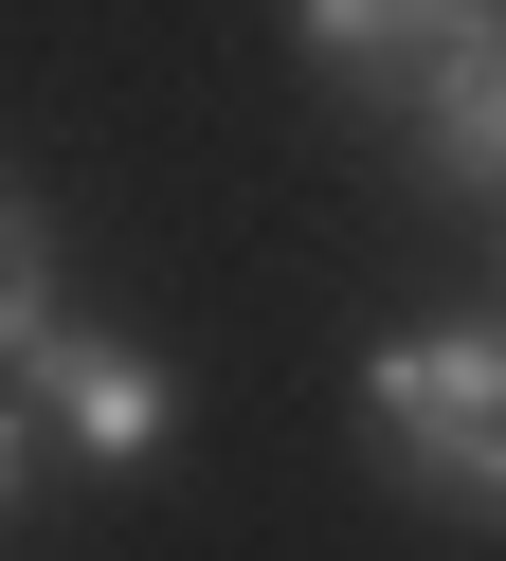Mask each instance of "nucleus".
<instances>
[{"instance_id":"7ed1b4c3","label":"nucleus","mask_w":506,"mask_h":561,"mask_svg":"<svg viewBox=\"0 0 506 561\" xmlns=\"http://www.w3.org/2000/svg\"><path fill=\"white\" fill-rule=\"evenodd\" d=\"M488 19L506 0H289V37H308L344 91H380V110H416V73H452Z\"/></svg>"},{"instance_id":"423d86ee","label":"nucleus","mask_w":506,"mask_h":561,"mask_svg":"<svg viewBox=\"0 0 506 561\" xmlns=\"http://www.w3.org/2000/svg\"><path fill=\"white\" fill-rule=\"evenodd\" d=\"M36 435H55V416H36V399H0V525H19V489H36Z\"/></svg>"},{"instance_id":"39448f33","label":"nucleus","mask_w":506,"mask_h":561,"mask_svg":"<svg viewBox=\"0 0 506 561\" xmlns=\"http://www.w3.org/2000/svg\"><path fill=\"white\" fill-rule=\"evenodd\" d=\"M36 327H55V218H36V199L0 182V380L36 363Z\"/></svg>"},{"instance_id":"f257e3e1","label":"nucleus","mask_w":506,"mask_h":561,"mask_svg":"<svg viewBox=\"0 0 506 561\" xmlns=\"http://www.w3.org/2000/svg\"><path fill=\"white\" fill-rule=\"evenodd\" d=\"M361 416H380L398 489L506 525V327H416V344H380V363H361Z\"/></svg>"},{"instance_id":"f03ea898","label":"nucleus","mask_w":506,"mask_h":561,"mask_svg":"<svg viewBox=\"0 0 506 561\" xmlns=\"http://www.w3.org/2000/svg\"><path fill=\"white\" fill-rule=\"evenodd\" d=\"M19 399L55 416V453H91V471H145V453L181 435V380L145 363V344H108V327H36V363H19Z\"/></svg>"},{"instance_id":"20e7f679","label":"nucleus","mask_w":506,"mask_h":561,"mask_svg":"<svg viewBox=\"0 0 506 561\" xmlns=\"http://www.w3.org/2000/svg\"><path fill=\"white\" fill-rule=\"evenodd\" d=\"M398 127H416V163H434L452 199H506V19L452 55V73H416V110H398Z\"/></svg>"}]
</instances>
